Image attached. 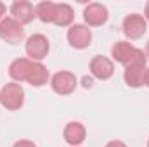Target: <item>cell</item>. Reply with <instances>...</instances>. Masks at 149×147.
I'll list each match as a JSON object with an SVG mask.
<instances>
[{"mask_svg": "<svg viewBox=\"0 0 149 147\" xmlns=\"http://www.w3.org/2000/svg\"><path fill=\"white\" fill-rule=\"evenodd\" d=\"M111 55L116 62L123 64L125 68L146 66V61H148L146 52L137 49V47H134L130 42H116L111 47Z\"/></svg>", "mask_w": 149, "mask_h": 147, "instance_id": "obj_1", "label": "cell"}, {"mask_svg": "<svg viewBox=\"0 0 149 147\" xmlns=\"http://www.w3.org/2000/svg\"><path fill=\"white\" fill-rule=\"evenodd\" d=\"M0 104L9 111H17L24 104V90L19 83H5V87L0 90Z\"/></svg>", "mask_w": 149, "mask_h": 147, "instance_id": "obj_2", "label": "cell"}, {"mask_svg": "<svg viewBox=\"0 0 149 147\" xmlns=\"http://www.w3.org/2000/svg\"><path fill=\"white\" fill-rule=\"evenodd\" d=\"M26 54H28V59L33 61V62H40L42 59L47 57L49 50H50V43H49V38L42 33H35L26 40Z\"/></svg>", "mask_w": 149, "mask_h": 147, "instance_id": "obj_3", "label": "cell"}, {"mask_svg": "<svg viewBox=\"0 0 149 147\" xmlns=\"http://www.w3.org/2000/svg\"><path fill=\"white\" fill-rule=\"evenodd\" d=\"M0 38L7 43H21L24 40V28L19 21H16L12 16L3 17L0 21Z\"/></svg>", "mask_w": 149, "mask_h": 147, "instance_id": "obj_4", "label": "cell"}, {"mask_svg": "<svg viewBox=\"0 0 149 147\" xmlns=\"http://www.w3.org/2000/svg\"><path fill=\"white\" fill-rule=\"evenodd\" d=\"M78 85V80L71 71H57L50 80V87L57 95H70L73 94Z\"/></svg>", "mask_w": 149, "mask_h": 147, "instance_id": "obj_5", "label": "cell"}, {"mask_svg": "<svg viewBox=\"0 0 149 147\" xmlns=\"http://www.w3.org/2000/svg\"><path fill=\"white\" fill-rule=\"evenodd\" d=\"M148 30V21L141 14H128L123 19V33L130 40H139Z\"/></svg>", "mask_w": 149, "mask_h": 147, "instance_id": "obj_6", "label": "cell"}, {"mask_svg": "<svg viewBox=\"0 0 149 147\" xmlns=\"http://www.w3.org/2000/svg\"><path fill=\"white\" fill-rule=\"evenodd\" d=\"M68 42L73 49L83 50L92 43V31L87 24H71L68 30Z\"/></svg>", "mask_w": 149, "mask_h": 147, "instance_id": "obj_7", "label": "cell"}, {"mask_svg": "<svg viewBox=\"0 0 149 147\" xmlns=\"http://www.w3.org/2000/svg\"><path fill=\"white\" fill-rule=\"evenodd\" d=\"M108 17H109L108 7L102 3L92 2L83 9V19H85L87 26H102L108 23Z\"/></svg>", "mask_w": 149, "mask_h": 147, "instance_id": "obj_8", "label": "cell"}, {"mask_svg": "<svg viewBox=\"0 0 149 147\" xmlns=\"http://www.w3.org/2000/svg\"><path fill=\"white\" fill-rule=\"evenodd\" d=\"M88 68H90V73L94 78H97V80H109L114 73V64H113L111 59H108L106 55H95L92 61H90V64H88Z\"/></svg>", "mask_w": 149, "mask_h": 147, "instance_id": "obj_9", "label": "cell"}, {"mask_svg": "<svg viewBox=\"0 0 149 147\" xmlns=\"http://www.w3.org/2000/svg\"><path fill=\"white\" fill-rule=\"evenodd\" d=\"M10 14L16 21H19L21 24H28L31 23L37 14H35V7L31 2H26V0H17L10 5Z\"/></svg>", "mask_w": 149, "mask_h": 147, "instance_id": "obj_10", "label": "cell"}, {"mask_svg": "<svg viewBox=\"0 0 149 147\" xmlns=\"http://www.w3.org/2000/svg\"><path fill=\"white\" fill-rule=\"evenodd\" d=\"M31 66H33V61H30L28 57H19V59H16V61L10 62V66H9V74H10V78H12L16 83L28 81Z\"/></svg>", "mask_w": 149, "mask_h": 147, "instance_id": "obj_11", "label": "cell"}, {"mask_svg": "<svg viewBox=\"0 0 149 147\" xmlns=\"http://www.w3.org/2000/svg\"><path fill=\"white\" fill-rule=\"evenodd\" d=\"M63 137H64V140H66L70 146L78 147L83 140H85V137H87V130H85V126H83L81 123H78V121H71V123H68V125L64 126Z\"/></svg>", "mask_w": 149, "mask_h": 147, "instance_id": "obj_12", "label": "cell"}, {"mask_svg": "<svg viewBox=\"0 0 149 147\" xmlns=\"http://www.w3.org/2000/svg\"><path fill=\"white\" fill-rule=\"evenodd\" d=\"M146 66H130V68H125V83L132 88H139L144 85V80H146Z\"/></svg>", "mask_w": 149, "mask_h": 147, "instance_id": "obj_13", "label": "cell"}, {"mask_svg": "<svg viewBox=\"0 0 149 147\" xmlns=\"http://www.w3.org/2000/svg\"><path fill=\"white\" fill-rule=\"evenodd\" d=\"M74 19V12L71 9V5L68 3H56V17H54V24L56 26H71Z\"/></svg>", "mask_w": 149, "mask_h": 147, "instance_id": "obj_14", "label": "cell"}, {"mask_svg": "<svg viewBox=\"0 0 149 147\" xmlns=\"http://www.w3.org/2000/svg\"><path fill=\"white\" fill-rule=\"evenodd\" d=\"M47 81H49V69L42 62H33L30 76H28V83L31 87H43Z\"/></svg>", "mask_w": 149, "mask_h": 147, "instance_id": "obj_15", "label": "cell"}, {"mask_svg": "<svg viewBox=\"0 0 149 147\" xmlns=\"http://www.w3.org/2000/svg\"><path fill=\"white\" fill-rule=\"evenodd\" d=\"M35 14H37V17L42 21V23H45V24H54V17H56V3L54 2H49V0H45V2H40L37 7H35Z\"/></svg>", "mask_w": 149, "mask_h": 147, "instance_id": "obj_16", "label": "cell"}, {"mask_svg": "<svg viewBox=\"0 0 149 147\" xmlns=\"http://www.w3.org/2000/svg\"><path fill=\"white\" fill-rule=\"evenodd\" d=\"M12 147H37V146H35L31 140H17Z\"/></svg>", "mask_w": 149, "mask_h": 147, "instance_id": "obj_17", "label": "cell"}, {"mask_svg": "<svg viewBox=\"0 0 149 147\" xmlns=\"http://www.w3.org/2000/svg\"><path fill=\"white\" fill-rule=\"evenodd\" d=\"M106 147H127V144H123L121 140H111L106 144Z\"/></svg>", "mask_w": 149, "mask_h": 147, "instance_id": "obj_18", "label": "cell"}, {"mask_svg": "<svg viewBox=\"0 0 149 147\" xmlns=\"http://www.w3.org/2000/svg\"><path fill=\"white\" fill-rule=\"evenodd\" d=\"M81 81H83V87H85V88H90V87H92V78H90V76H85Z\"/></svg>", "mask_w": 149, "mask_h": 147, "instance_id": "obj_19", "label": "cell"}, {"mask_svg": "<svg viewBox=\"0 0 149 147\" xmlns=\"http://www.w3.org/2000/svg\"><path fill=\"white\" fill-rule=\"evenodd\" d=\"M5 17V3H2L0 2V21Z\"/></svg>", "mask_w": 149, "mask_h": 147, "instance_id": "obj_20", "label": "cell"}, {"mask_svg": "<svg viewBox=\"0 0 149 147\" xmlns=\"http://www.w3.org/2000/svg\"><path fill=\"white\" fill-rule=\"evenodd\" d=\"M144 19L149 21V2L146 3V7H144Z\"/></svg>", "mask_w": 149, "mask_h": 147, "instance_id": "obj_21", "label": "cell"}, {"mask_svg": "<svg viewBox=\"0 0 149 147\" xmlns=\"http://www.w3.org/2000/svg\"><path fill=\"white\" fill-rule=\"evenodd\" d=\"M144 85H148L149 87V68L146 69V80H144Z\"/></svg>", "mask_w": 149, "mask_h": 147, "instance_id": "obj_22", "label": "cell"}, {"mask_svg": "<svg viewBox=\"0 0 149 147\" xmlns=\"http://www.w3.org/2000/svg\"><path fill=\"white\" fill-rule=\"evenodd\" d=\"M146 55L149 57V42H148V45H146Z\"/></svg>", "mask_w": 149, "mask_h": 147, "instance_id": "obj_23", "label": "cell"}, {"mask_svg": "<svg viewBox=\"0 0 149 147\" xmlns=\"http://www.w3.org/2000/svg\"><path fill=\"white\" fill-rule=\"evenodd\" d=\"M148 147H149V140H148Z\"/></svg>", "mask_w": 149, "mask_h": 147, "instance_id": "obj_24", "label": "cell"}, {"mask_svg": "<svg viewBox=\"0 0 149 147\" xmlns=\"http://www.w3.org/2000/svg\"><path fill=\"white\" fill-rule=\"evenodd\" d=\"M0 97H2V94H0Z\"/></svg>", "mask_w": 149, "mask_h": 147, "instance_id": "obj_25", "label": "cell"}]
</instances>
